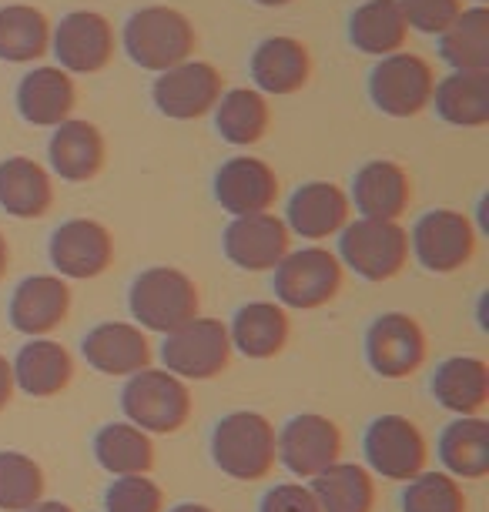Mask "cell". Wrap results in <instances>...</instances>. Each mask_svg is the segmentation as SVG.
I'll use <instances>...</instances> for the list:
<instances>
[{
  "label": "cell",
  "instance_id": "obj_1",
  "mask_svg": "<svg viewBox=\"0 0 489 512\" xmlns=\"http://www.w3.org/2000/svg\"><path fill=\"white\" fill-rule=\"evenodd\" d=\"M215 466L235 482L268 479L278 462V432L262 412H228L212 432Z\"/></svg>",
  "mask_w": 489,
  "mask_h": 512
},
{
  "label": "cell",
  "instance_id": "obj_2",
  "mask_svg": "<svg viewBox=\"0 0 489 512\" xmlns=\"http://www.w3.org/2000/svg\"><path fill=\"white\" fill-rule=\"evenodd\" d=\"M121 409L124 419L145 429L148 436H175L188 425L195 399H191L185 379L148 365V369L128 375L121 392Z\"/></svg>",
  "mask_w": 489,
  "mask_h": 512
},
{
  "label": "cell",
  "instance_id": "obj_3",
  "mask_svg": "<svg viewBox=\"0 0 489 512\" xmlns=\"http://www.w3.org/2000/svg\"><path fill=\"white\" fill-rule=\"evenodd\" d=\"M124 51L145 71H168L181 61H191L198 47V31L185 14L165 4L141 7L124 24Z\"/></svg>",
  "mask_w": 489,
  "mask_h": 512
},
{
  "label": "cell",
  "instance_id": "obj_4",
  "mask_svg": "<svg viewBox=\"0 0 489 512\" xmlns=\"http://www.w3.org/2000/svg\"><path fill=\"white\" fill-rule=\"evenodd\" d=\"M128 305H131L134 325H141L145 332H158V335L175 332V328L201 315V295H198L195 278L171 265L145 268V272L134 278Z\"/></svg>",
  "mask_w": 489,
  "mask_h": 512
},
{
  "label": "cell",
  "instance_id": "obj_5",
  "mask_svg": "<svg viewBox=\"0 0 489 512\" xmlns=\"http://www.w3.org/2000/svg\"><path fill=\"white\" fill-rule=\"evenodd\" d=\"M409 231L399 221L356 218L339 231V262L366 282H389L409 265Z\"/></svg>",
  "mask_w": 489,
  "mask_h": 512
},
{
  "label": "cell",
  "instance_id": "obj_6",
  "mask_svg": "<svg viewBox=\"0 0 489 512\" xmlns=\"http://www.w3.org/2000/svg\"><path fill=\"white\" fill-rule=\"evenodd\" d=\"M345 285V268L339 255L322 245L295 248L275 265V298L282 308L315 312L335 302Z\"/></svg>",
  "mask_w": 489,
  "mask_h": 512
},
{
  "label": "cell",
  "instance_id": "obj_7",
  "mask_svg": "<svg viewBox=\"0 0 489 512\" xmlns=\"http://www.w3.org/2000/svg\"><path fill=\"white\" fill-rule=\"evenodd\" d=\"M232 338H228V325L218 318H191L175 332L165 335L161 345V362L171 375L185 382H208L218 379L228 362H232Z\"/></svg>",
  "mask_w": 489,
  "mask_h": 512
},
{
  "label": "cell",
  "instance_id": "obj_8",
  "mask_svg": "<svg viewBox=\"0 0 489 512\" xmlns=\"http://www.w3.org/2000/svg\"><path fill=\"white\" fill-rule=\"evenodd\" d=\"M436 71L423 54H389L372 67L369 98L386 118H416L433 104Z\"/></svg>",
  "mask_w": 489,
  "mask_h": 512
},
{
  "label": "cell",
  "instance_id": "obj_9",
  "mask_svg": "<svg viewBox=\"0 0 489 512\" xmlns=\"http://www.w3.org/2000/svg\"><path fill=\"white\" fill-rule=\"evenodd\" d=\"M369 472L389 482H409L426 469L429 442L409 415L389 412L369 422L366 439H362Z\"/></svg>",
  "mask_w": 489,
  "mask_h": 512
},
{
  "label": "cell",
  "instance_id": "obj_10",
  "mask_svg": "<svg viewBox=\"0 0 489 512\" xmlns=\"http://www.w3.org/2000/svg\"><path fill=\"white\" fill-rule=\"evenodd\" d=\"M416 262L433 275H453L466 268L476 255V228L463 211L436 208L416 221L409 235Z\"/></svg>",
  "mask_w": 489,
  "mask_h": 512
},
{
  "label": "cell",
  "instance_id": "obj_11",
  "mask_svg": "<svg viewBox=\"0 0 489 512\" xmlns=\"http://www.w3.org/2000/svg\"><path fill=\"white\" fill-rule=\"evenodd\" d=\"M366 359L379 379H412L429 359V338L412 315L386 312L366 332Z\"/></svg>",
  "mask_w": 489,
  "mask_h": 512
},
{
  "label": "cell",
  "instance_id": "obj_12",
  "mask_svg": "<svg viewBox=\"0 0 489 512\" xmlns=\"http://www.w3.org/2000/svg\"><path fill=\"white\" fill-rule=\"evenodd\" d=\"M225 94V77L208 61H181L158 74L151 101L171 121H198L215 111Z\"/></svg>",
  "mask_w": 489,
  "mask_h": 512
},
{
  "label": "cell",
  "instance_id": "obj_13",
  "mask_svg": "<svg viewBox=\"0 0 489 512\" xmlns=\"http://www.w3.org/2000/svg\"><path fill=\"white\" fill-rule=\"evenodd\" d=\"M342 459V429L329 415H292L278 432V462L299 479H315Z\"/></svg>",
  "mask_w": 489,
  "mask_h": 512
},
{
  "label": "cell",
  "instance_id": "obj_14",
  "mask_svg": "<svg viewBox=\"0 0 489 512\" xmlns=\"http://www.w3.org/2000/svg\"><path fill=\"white\" fill-rule=\"evenodd\" d=\"M51 47L67 74H98L114 61L118 34L98 11H71L51 31Z\"/></svg>",
  "mask_w": 489,
  "mask_h": 512
},
{
  "label": "cell",
  "instance_id": "obj_15",
  "mask_svg": "<svg viewBox=\"0 0 489 512\" xmlns=\"http://www.w3.org/2000/svg\"><path fill=\"white\" fill-rule=\"evenodd\" d=\"M225 258L242 272H275V265L292 251V231L275 211L232 218L222 238Z\"/></svg>",
  "mask_w": 489,
  "mask_h": 512
},
{
  "label": "cell",
  "instance_id": "obj_16",
  "mask_svg": "<svg viewBox=\"0 0 489 512\" xmlns=\"http://www.w3.org/2000/svg\"><path fill=\"white\" fill-rule=\"evenodd\" d=\"M51 265L61 278L88 282L114 265V235L94 218H71L51 235Z\"/></svg>",
  "mask_w": 489,
  "mask_h": 512
},
{
  "label": "cell",
  "instance_id": "obj_17",
  "mask_svg": "<svg viewBox=\"0 0 489 512\" xmlns=\"http://www.w3.org/2000/svg\"><path fill=\"white\" fill-rule=\"evenodd\" d=\"M278 175L275 168L252 154H238L228 158L215 171V201L232 218L258 215V211H272L278 201Z\"/></svg>",
  "mask_w": 489,
  "mask_h": 512
},
{
  "label": "cell",
  "instance_id": "obj_18",
  "mask_svg": "<svg viewBox=\"0 0 489 512\" xmlns=\"http://www.w3.org/2000/svg\"><path fill=\"white\" fill-rule=\"evenodd\" d=\"M81 355L94 372L111 375V379L114 375L128 379V375L148 369L151 359H155V349H151V338L141 325L101 322L84 335Z\"/></svg>",
  "mask_w": 489,
  "mask_h": 512
},
{
  "label": "cell",
  "instance_id": "obj_19",
  "mask_svg": "<svg viewBox=\"0 0 489 512\" xmlns=\"http://www.w3.org/2000/svg\"><path fill=\"white\" fill-rule=\"evenodd\" d=\"M71 315V285L61 275H31L11 295V325L27 338H47Z\"/></svg>",
  "mask_w": 489,
  "mask_h": 512
},
{
  "label": "cell",
  "instance_id": "obj_20",
  "mask_svg": "<svg viewBox=\"0 0 489 512\" xmlns=\"http://www.w3.org/2000/svg\"><path fill=\"white\" fill-rule=\"evenodd\" d=\"M47 158L57 178L71 181V185H84L94 181L108 164V141L98 124L84 118H67L57 124L51 141H47Z\"/></svg>",
  "mask_w": 489,
  "mask_h": 512
},
{
  "label": "cell",
  "instance_id": "obj_21",
  "mask_svg": "<svg viewBox=\"0 0 489 512\" xmlns=\"http://www.w3.org/2000/svg\"><path fill=\"white\" fill-rule=\"evenodd\" d=\"M349 201L356 205L359 218L399 221L412 205V178L399 161L376 158L356 171Z\"/></svg>",
  "mask_w": 489,
  "mask_h": 512
},
{
  "label": "cell",
  "instance_id": "obj_22",
  "mask_svg": "<svg viewBox=\"0 0 489 512\" xmlns=\"http://www.w3.org/2000/svg\"><path fill=\"white\" fill-rule=\"evenodd\" d=\"M352 221V201L349 195L332 185V181H309V185L295 188L285 211V225L292 235L305 241H325Z\"/></svg>",
  "mask_w": 489,
  "mask_h": 512
},
{
  "label": "cell",
  "instance_id": "obj_23",
  "mask_svg": "<svg viewBox=\"0 0 489 512\" xmlns=\"http://www.w3.org/2000/svg\"><path fill=\"white\" fill-rule=\"evenodd\" d=\"M78 108V84L57 64H41L24 74L17 88V111L34 128H57L67 118H74Z\"/></svg>",
  "mask_w": 489,
  "mask_h": 512
},
{
  "label": "cell",
  "instance_id": "obj_24",
  "mask_svg": "<svg viewBox=\"0 0 489 512\" xmlns=\"http://www.w3.org/2000/svg\"><path fill=\"white\" fill-rule=\"evenodd\" d=\"M312 77V54L299 37L275 34L265 37L252 54V81L255 88L275 98H289V94L302 91Z\"/></svg>",
  "mask_w": 489,
  "mask_h": 512
},
{
  "label": "cell",
  "instance_id": "obj_25",
  "mask_svg": "<svg viewBox=\"0 0 489 512\" xmlns=\"http://www.w3.org/2000/svg\"><path fill=\"white\" fill-rule=\"evenodd\" d=\"M292 335V318L278 302H248L235 312L228 325L232 349L242 352L245 359L268 362L285 352Z\"/></svg>",
  "mask_w": 489,
  "mask_h": 512
},
{
  "label": "cell",
  "instance_id": "obj_26",
  "mask_svg": "<svg viewBox=\"0 0 489 512\" xmlns=\"http://www.w3.org/2000/svg\"><path fill=\"white\" fill-rule=\"evenodd\" d=\"M14 369V385L34 399H51L61 395L74 379V359L61 342L47 338H31L27 345H21L17 359L11 362Z\"/></svg>",
  "mask_w": 489,
  "mask_h": 512
},
{
  "label": "cell",
  "instance_id": "obj_27",
  "mask_svg": "<svg viewBox=\"0 0 489 512\" xmlns=\"http://www.w3.org/2000/svg\"><path fill=\"white\" fill-rule=\"evenodd\" d=\"M54 205V181L51 171L34 158L14 154L0 161V208L11 218H44Z\"/></svg>",
  "mask_w": 489,
  "mask_h": 512
},
{
  "label": "cell",
  "instance_id": "obj_28",
  "mask_svg": "<svg viewBox=\"0 0 489 512\" xmlns=\"http://www.w3.org/2000/svg\"><path fill=\"white\" fill-rule=\"evenodd\" d=\"M433 399L453 415H483L489 405V365L476 355H453L433 372Z\"/></svg>",
  "mask_w": 489,
  "mask_h": 512
},
{
  "label": "cell",
  "instance_id": "obj_29",
  "mask_svg": "<svg viewBox=\"0 0 489 512\" xmlns=\"http://www.w3.org/2000/svg\"><path fill=\"white\" fill-rule=\"evenodd\" d=\"M349 41L369 57L399 54L409 41V21L399 0H366L349 17Z\"/></svg>",
  "mask_w": 489,
  "mask_h": 512
},
{
  "label": "cell",
  "instance_id": "obj_30",
  "mask_svg": "<svg viewBox=\"0 0 489 512\" xmlns=\"http://www.w3.org/2000/svg\"><path fill=\"white\" fill-rule=\"evenodd\" d=\"M94 459L111 476H148L155 469V442L128 419L108 422L94 436Z\"/></svg>",
  "mask_w": 489,
  "mask_h": 512
},
{
  "label": "cell",
  "instance_id": "obj_31",
  "mask_svg": "<svg viewBox=\"0 0 489 512\" xmlns=\"http://www.w3.org/2000/svg\"><path fill=\"white\" fill-rule=\"evenodd\" d=\"M439 459L453 479H483L489 472V422L483 415H456L439 436Z\"/></svg>",
  "mask_w": 489,
  "mask_h": 512
},
{
  "label": "cell",
  "instance_id": "obj_32",
  "mask_svg": "<svg viewBox=\"0 0 489 512\" xmlns=\"http://www.w3.org/2000/svg\"><path fill=\"white\" fill-rule=\"evenodd\" d=\"M436 114L453 128H486L489 124V71H453L436 81Z\"/></svg>",
  "mask_w": 489,
  "mask_h": 512
},
{
  "label": "cell",
  "instance_id": "obj_33",
  "mask_svg": "<svg viewBox=\"0 0 489 512\" xmlns=\"http://www.w3.org/2000/svg\"><path fill=\"white\" fill-rule=\"evenodd\" d=\"M51 21L34 4L0 7V61L34 64L51 51Z\"/></svg>",
  "mask_w": 489,
  "mask_h": 512
},
{
  "label": "cell",
  "instance_id": "obj_34",
  "mask_svg": "<svg viewBox=\"0 0 489 512\" xmlns=\"http://www.w3.org/2000/svg\"><path fill=\"white\" fill-rule=\"evenodd\" d=\"M322 512H372L376 509V476L359 462H335L312 479Z\"/></svg>",
  "mask_w": 489,
  "mask_h": 512
},
{
  "label": "cell",
  "instance_id": "obj_35",
  "mask_svg": "<svg viewBox=\"0 0 489 512\" xmlns=\"http://www.w3.org/2000/svg\"><path fill=\"white\" fill-rule=\"evenodd\" d=\"M212 114L218 134L228 144H238V148L258 144L268 134V124H272V108H268V98L258 88L225 91Z\"/></svg>",
  "mask_w": 489,
  "mask_h": 512
},
{
  "label": "cell",
  "instance_id": "obj_36",
  "mask_svg": "<svg viewBox=\"0 0 489 512\" xmlns=\"http://www.w3.org/2000/svg\"><path fill=\"white\" fill-rule=\"evenodd\" d=\"M439 57L453 71H489V7H463L439 34Z\"/></svg>",
  "mask_w": 489,
  "mask_h": 512
},
{
  "label": "cell",
  "instance_id": "obj_37",
  "mask_svg": "<svg viewBox=\"0 0 489 512\" xmlns=\"http://www.w3.org/2000/svg\"><path fill=\"white\" fill-rule=\"evenodd\" d=\"M44 469L27 452L0 449V512H24L44 499Z\"/></svg>",
  "mask_w": 489,
  "mask_h": 512
},
{
  "label": "cell",
  "instance_id": "obj_38",
  "mask_svg": "<svg viewBox=\"0 0 489 512\" xmlns=\"http://www.w3.org/2000/svg\"><path fill=\"white\" fill-rule=\"evenodd\" d=\"M402 512H469V499L449 472L423 469L402 489Z\"/></svg>",
  "mask_w": 489,
  "mask_h": 512
},
{
  "label": "cell",
  "instance_id": "obj_39",
  "mask_svg": "<svg viewBox=\"0 0 489 512\" xmlns=\"http://www.w3.org/2000/svg\"><path fill=\"white\" fill-rule=\"evenodd\" d=\"M104 512H165V492L148 476H114L104 492Z\"/></svg>",
  "mask_w": 489,
  "mask_h": 512
},
{
  "label": "cell",
  "instance_id": "obj_40",
  "mask_svg": "<svg viewBox=\"0 0 489 512\" xmlns=\"http://www.w3.org/2000/svg\"><path fill=\"white\" fill-rule=\"evenodd\" d=\"M409 31L439 37L449 24L463 14V0H399Z\"/></svg>",
  "mask_w": 489,
  "mask_h": 512
},
{
  "label": "cell",
  "instance_id": "obj_41",
  "mask_svg": "<svg viewBox=\"0 0 489 512\" xmlns=\"http://www.w3.org/2000/svg\"><path fill=\"white\" fill-rule=\"evenodd\" d=\"M258 512H322L319 499L302 482H278L262 496V509Z\"/></svg>",
  "mask_w": 489,
  "mask_h": 512
},
{
  "label": "cell",
  "instance_id": "obj_42",
  "mask_svg": "<svg viewBox=\"0 0 489 512\" xmlns=\"http://www.w3.org/2000/svg\"><path fill=\"white\" fill-rule=\"evenodd\" d=\"M14 392H17L14 369H11V362H7V355H0V412L14 402Z\"/></svg>",
  "mask_w": 489,
  "mask_h": 512
},
{
  "label": "cell",
  "instance_id": "obj_43",
  "mask_svg": "<svg viewBox=\"0 0 489 512\" xmlns=\"http://www.w3.org/2000/svg\"><path fill=\"white\" fill-rule=\"evenodd\" d=\"M24 512H74L67 502H61V499H41L37 506H31V509H24Z\"/></svg>",
  "mask_w": 489,
  "mask_h": 512
},
{
  "label": "cell",
  "instance_id": "obj_44",
  "mask_svg": "<svg viewBox=\"0 0 489 512\" xmlns=\"http://www.w3.org/2000/svg\"><path fill=\"white\" fill-rule=\"evenodd\" d=\"M7 268H11V245H7L4 231H0V282L7 278Z\"/></svg>",
  "mask_w": 489,
  "mask_h": 512
},
{
  "label": "cell",
  "instance_id": "obj_45",
  "mask_svg": "<svg viewBox=\"0 0 489 512\" xmlns=\"http://www.w3.org/2000/svg\"><path fill=\"white\" fill-rule=\"evenodd\" d=\"M168 512H215V509L205 506V502H178V506H171Z\"/></svg>",
  "mask_w": 489,
  "mask_h": 512
},
{
  "label": "cell",
  "instance_id": "obj_46",
  "mask_svg": "<svg viewBox=\"0 0 489 512\" xmlns=\"http://www.w3.org/2000/svg\"><path fill=\"white\" fill-rule=\"evenodd\" d=\"M258 7H289L292 0H255Z\"/></svg>",
  "mask_w": 489,
  "mask_h": 512
},
{
  "label": "cell",
  "instance_id": "obj_47",
  "mask_svg": "<svg viewBox=\"0 0 489 512\" xmlns=\"http://www.w3.org/2000/svg\"><path fill=\"white\" fill-rule=\"evenodd\" d=\"M469 4H479V7H486V4H489V0H469Z\"/></svg>",
  "mask_w": 489,
  "mask_h": 512
}]
</instances>
